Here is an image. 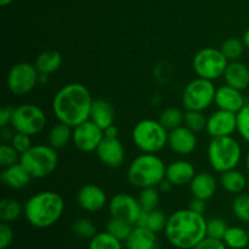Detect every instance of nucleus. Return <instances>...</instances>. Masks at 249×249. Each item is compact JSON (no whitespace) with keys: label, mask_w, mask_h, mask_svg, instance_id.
Masks as SVG:
<instances>
[{"label":"nucleus","mask_w":249,"mask_h":249,"mask_svg":"<svg viewBox=\"0 0 249 249\" xmlns=\"http://www.w3.org/2000/svg\"><path fill=\"white\" fill-rule=\"evenodd\" d=\"M92 102L94 99L85 85L70 83L53 96V113L58 122L74 128L89 121Z\"/></svg>","instance_id":"obj_1"},{"label":"nucleus","mask_w":249,"mask_h":249,"mask_svg":"<svg viewBox=\"0 0 249 249\" xmlns=\"http://www.w3.org/2000/svg\"><path fill=\"white\" fill-rule=\"evenodd\" d=\"M164 233L173 247L194 249L207 237V220L190 208L179 209L168 216Z\"/></svg>","instance_id":"obj_2"},{"label":"nucleus","mask_w":249,"mask_h":249,"mask_svg":"<svg viewBox=\"0 0 249 249\" xmlns=\"http://www.w3.org/2000/svg\"><path fill=\"white\" fill-rule=\"evenodd\" d=\"M23 208V215L29 225L48 229L61 219L65 212V201L57 192L41 191L29 197Z\"/></svg>","instance_id":"obj_3"},{"label":"nucleus","mask_w":249,"mask_h":249,"mask_svg":"<svg viewBox=\"0 0 249 249\" xmlns=\"http://www.w3.org/2000/svg\"><path fill=\"white\" fill-rule=\"evenodd\" d=\"M167 165L156 153H142L134 158L128 168V180L134 187H158L165 179Z\"/></svg>","instance_id":"obj_4"},{"label":"nucleus","mask_w":249,"mask_h":249,"mask_svg":"<svg viewBox=\"0 0 249 249\" xmlns=\"http://www.w3.org/2000/svg\"><path fill=\"white\" fill-rule=\"evenodd\" d=\"M208 162L218 173L236 169L242 160L241 143L233 136L212 139L207 150Z\"/></svg>","instance_id":"obj_5"},{"label":"nucleus","mask_w":249,"mask_h":249,"mask_svg":"<svg viewBox=\"0 0 249 249\" xmlns=\"http://www.w3.org/2000/svg\"><path fill=\"white\" fill-rule=\"evenodd\" d=\"M169 130L156 119H142L135 124L131 133L133 142L141 152L157 153L168 145Z\"/></svg>","instance_id":"obj_6"},{"label":"nucleus","mask_w":249,"mask_h":249,"mask_svg":"<svg viewBox=\"0 0 249 249\" xmlns=\"http://www.w3.org/2000/svg\"><path fill=\"white\" fill-rule=\"evenodd\" d=\"M19 163L27 169L33 179H44L56 170L58 164V155L50 145H33L22 153Z\"/></svg>","instance_id":"obj_7"},{"label":"nucleus","mask_w":249,"mask_h":249,"mask_svg":"<svg viewBox=\"0 0 249 249\" xmlns=\"http://www.w3.org/2000/svg\"><path fill=\"white\" fill-rule=\"evenodd\" d=\"M216 88L212 80L197 77L182 91V106L186 111H206L215 100Z\"/></svg>","instance_id":"obj_8"},{"label":"nucleus","mask_w":249,"mask_h":249,"mask_svg":"<svg viewBox=\"0 0 249 249\" xmlns=\"http://www.w3.org/2000/svg\"><path fill=\"white\" fill-rule=\"evenodd\" d=\"M192 65L197 77L213 82L223 77L229 60L220 49L204 48L195 55Z\"/></svg>","instance_id":"obj_9"},{"label":"nucleus","mask_w":249,"mask_h":249,"mask_svg":"<svg viewBox=\"0 0 249 249\" xmlns=\"http://www.w3.org/2000/svg\"><path fill=\"white\" fill-rule=\"evenodd\" d=\"M46 125V114L34 104L19 105L15 108L11 126L15 131L34 136L41 133Z\"/></svg>","instance_id":"obj_10"},{"label":"nucleus","mask_w":249,"mask_h":249,"mask_svg":"<svg viewBox=\"0 0 249 249\" xmlns=\"http://www.w3.org/2000/svg\"><path fill=\"white\" fill-rule=\"evenodd\" d=\"M38 77L39 72L34 65L29 62L16 63L7 73V89L15 96H26L38 85Z\"/></svg>","instance_id":"obj_11"},{"label":"nucleus","mask_w":249,"mask_h":249,"mask_svg":"<svg viewBox=\"0 0 249 249\" xmlns=\"http://www.w3.org/2000/svg\"><path fill=\"white\" fill-rule=\"evenodd\" d=\"M104 138V129L92 123L90 119L73 128L72 142L80 152H96Z\"/></svg>","instance_id":"obj_12"},{"label":"nucleus","mask_w":249,"mask_h":249,"mask_svg":"<svg viewBox=\"0 0 249 249\" xmlns=\"http://www.w3.org/2000/svg\"><path fill=\"white\" fill-rule=\"evenodd\" d=\"M111 216L128 221L131 225H135L139 215L141 213V206L139 199L128 194H117L111 198L108 203Z\"/></svg>","instance_id":"obj_13"},{"label":"nucleus","mask_w":249,"mask_h":249,"mask_svg":"<svg viewBox=\"0 0 249 249\" xmlns=\"http://www.w3.org/2000/svg\"><path fill=\"white\" fill-rule=\"evenodd\" d=\"M206 131L212 139L232 136L237 131V113L218 108L207 118Z\"/></svg>","instance_id":"obj_14"},{"label":"nucleus","mask_w":249,"mask_h":249,"mask_svg":"<svg viewBox=\"0 0 249 249\" xmlns=\"http://www.w3.org/2000/svg\"><path fill=\"white\" fill-rule=\"evenodd\" d=\"M96 155L102 164L112 168V169H116V168H121L124 164L125 148H124L123 143L118 138H104V140L101 141V143L97 147Z\"/></svg>","instance_id":"obj_15"},{"label":"nucleus","mask_w":249,"mask_h":249,"mask_svg":"<svg viewBox=\"0 0 249 249\" xmlns=\"http://www.w3.org/2000/svg\"><path fill=\"white\" fill-rule=\"evenodd\" d=\"M168 146L174 153L179 156H189L195 152L197 147V136L195 131L186 125H180L169 130Z\"/></svg>","instance_id":"obj_16"},{"label":"nucleus","mask_w":249,"mask_h":249,"mask_svg":"<svg viewBox=\"0 0 249 249\" xmlns=\"http://www.w3.org/2000/svg\"><path fill=\"white\" fill-rule=\"evenodd\" d=\"M77 202L82 209L89 213L102 211L107 204V195L97 185H84L77 194Z\"/></svg>","instance_id":"obj_17"},{"label":"nucleus","mask_w":249,"mask_h":249,"mask_svg":"<svg viewBox=\"0 0 249 249\" xmlns=\"http://www.w3.org/2000/svg\"><path fill=\"white\" fill-rule=\"evenodd\" d=\"M214 104L219 109L238 113L247 102H246V97L241 90L225 84L216 88Z\"/></svg>","instance_id":"obj_18"},{"label":"nucleus","mask_w":249,"mask_h":249,"mask_svg":"<svg viewBox=\"0 0 249 249\" xmlns=\"http://www.w3.org/2000/svg\"><path fill=\"white\" fill-rule=\"evenodd\" d=\"M196 174L197 173L192 163L179 160L167 165L165 179L172 182L173 186H184V185H190Z\"/></svg>","instance_id":"obj_19"},{"label":"nucleus","mask_w":249,"mask_h":249,"mask_svg":"<svg viewBox=\"0 0 249 249\" xmlns=\"http://www.w3.org/2000/svg\"><path fill=\"white\" fill-rule=\"evenodd\" d=\"M189 186L192 196L208 201L215 195L216 189H218V182H216L214 175H212L211 173L201 172L195 175Z\"/></svg>","instance_id":"obj_20"},{"label":"nucleus","mask_w":249,"mask_h":249,"mask_svg":"<svg viewBox=\"0 0 249 249\" xmlns=\"http://www.w3.org/2000/svg\"><path fill=\"white\" fill-rule=\"evenodd\" d=\"M0 179L5 186L12 190H21L28 186L33 178L21 163H16L11 167L2 168L0 173Z\"/></svg>","instance_id":"obj_21"},{"label":"nucleus","mask_w":249,"mask_h":249,"mask_svg":"<svg viewBox=\"0 0 249 249\" xmlns=\"http://www.w3.org/2000/svg\"><path fill=\"white\" fill-rule=\"evenodd\" d=\"M225 84L235 88V89L246 90L249 87V68L246 63L238 61H231L224 73Z\"/></svg>","instance_id":"obj_22"},{"label":"nucleus","mask_w":249,"mask_h":249,"mask_svg":"<svg viewBox=\"0 0 249 249\" xmlns=\"http://www.w3.org/2000/svg\"><path fill=\"white\" fill-rule=\"evenodd\" d=\"M114 108L107 100H94L90 111V121L96 124L101 129H106L114 124Z\"/></svg>","instance_id":"obj_23"},{"label":"nucleus","mask_w":249,"mask_h":249,"mask_svg":"<svg viewBox=\"0 0 249 249\" xmlns=\"http://www.w3.org/2000/svg\"><path fill=\"white\" fill-rule=\"evenodd\" d=\"M126 249H156L157 237L153 231L147 228L134 226L133 231L125 241Z\"/></svg>","instance_id":"obj_24"},{"label":"nucleus","mask_w":249,"mask_h":249,"mask_svg":"<svg viewBox=\"0 0 249 249\" xmlns=\"http://www.w3.org/2000/svg\"><path fill=\"white\" fill-rule=\"evenodd\" d=\"M61 65H62V55L53 49H49L39 53L34 62V66L39 73H45L49 75L60 70Z\"/></svg>","instance_id":"obj_25"},{"label":"nucleus","mask_w":249,"mask_h":249,"mask_svg":"<svg viewBox=\"0 0 249 249\" xmlns=\"http://www.w3.org/2000/svg\"><path fill=\"white\" fill-rule=\"evenodd\" d=\"M248 179L242 172L237 169H231L223 173L220 177V184L228 194L240 195L247 190Z\"/></svg>","instance_id":"obj_26"},{"label":"nucleus","mask_w":249,"mask_h":249,"mask_svg":"<svg viewBox=\"0 0 249 249\" xmlns=\"http://www.w3.org/2000/svg\"><path fill=\"white\" fill-rule=\"evenodd\" d=\"M73 128L58 122L53 125L48 133V143L55 150H61L66 147L70 141H72Z\"/></svg>","instance_id":"obj_27"},{"label":"nucleus","mask_w":249,"mask_h":249,"mask_svg":"<svg viewBox=\"0 0 249 249\" xmlns=\"http://www.w3.org/2000/svg\"><path fill=\"white\" fill-rule=\"evenodd\" d=\"M223 241L230 249H245L249 245V233L241 226H229Z\"/></svg>","instance_id":"obj_28"},{"label":"nucleus","mask_w":249,"mask_h":249,"mask_svg":"<svg viewBox=\"0 0 249 249\" xmlns=\"http://www.w3.org/2000/svg\"><path fill=\"white\" fill-rule=\"evenodd\" d=\"M23 206L17 199L7 197L0 202V220L6 224L14 223L18 220L19 216L23 214Z\"/></svg>","instance_id":"obj_29"},{"label":"nucleus","mask_w":249,"mask_h":249,"mask_svg":"<svg viewBox=\"0 0 249 249\" xmlns=\"http://www.w3.org/2000/svg\"><path fill=\"white\" fill-rule=\"evenodd\" d=\"M88 249H123V242L107 231H102L89 241Z\"/></svg>","instance_id":"obj_30"},{"label":"nucleus","mask_w":249,"mask_h":249,"mask_svg":"<svg viewBox=\"0 0 249 249\" xmlns=\"http://www.w3.org/2000/svg\"><path fill=\"white\" fill-rule=\"evenodd\" d=\"M184 117L185 113L181 109L177 108V107H168L164 111H162L158 121L167 130H173L178 126L184 125Z\"/></svg>","instance_id":"obj_31"},{"label":"nucleus","mask_w":249,"mask_h":249,"mask_svg":"<svg viewBox=\"0 0 249 249\" xmlns=\"http://www.w3.org/2000/svg\"><path fill=\"white\" fill-rule=\"evenodd\" d=\"M133 229L134 225H131L130 223L122 220V219L113 218V216H111V219H109L106 225L107 232H109L112 236L121 240L122 242H125L126 238L129 237V235L133 231Z\"/></svg>","instance_id":"obj_32"},{"label":"nucleus","mask_w":249,"mask_h":249,"mask_svg":"<svg viewBox=\"0 0 249 249\" xmlns=\"http://www.w3.org/2000/svg\"><path fill=\"white\" fill-rule=\"evenodd\" d=\"M245 49V43H243V40H241V39L238 38L226 39L220 46V50L223 51V53L225 55V57L228 58L229 62L240 60L241 56L243 55Z\"/></svg>","instance_id":"obj_33"},{"label":"nucleus","mask_w":249,"mask_h":249,"mask_svg":"<svg viewBox=\"0 0 249 249\" xmlns=\"http://www.w3.org/2000/svg\"><path fill=\"white\" fill-rule=\"evenodd\" d=\"M138 199L142 211H155V209H157L158 203H160V190H158V187L141 189Z\"/></svg>","instance_id":"obj_34"},{"label":"nucleus","mask_w":249,"mask_h":249,"mask_svg":"<svg viewBox=\"0 0 249 249\" xmlns=\"http://www.w3.org/2000/svg\"><path fill=\"white\" fill-rule=\"evenodd\" d=\"M72 232L74 236L82 240H91L97 233L96 226L90 219L88 218H79L74 220L72 225Z\"/></svg>","instance_id":"obj_35"},{"label":"nucleus","mask_w":249,"mask_h":249,"mask_svg":"<svg viewBox=\"0 0 249 249\" xmlns=\"http://www.w3.org/2000/svg\"><path fill=\"white\" fill-rule=\"evenodd\" d=\"M232 212L236 218L242 223L249 224V194L236 195L232 202Z\"/></svg>","instance_id":"obj_36"},{"label":"nucleus","mask_w":249,"mask_h":249,"mask_svg":"<svg viewBox=\"0 0 249 249\" xmlns=\"http://www.w3.org/2000/svg\"><path fill=\"white\" fill-rule=\"evenodd\" d=\"M184 125L195 133H199L206 129L207 118L201 111H186L184 117Z\"/></svg>","instance_id":"obj_37"},{"label":"nucleus","mask_w":249,"mask_h":249,"mask_svg":"<svg viewBox=\"0 0 249 249\" xmlns=\"http://www.w3.org/2000/svg\"><path fill=\"white\" fill-rule=\"evenodd\" d=\"M21 155L16 151V148L10 142H2L0 145V165L1 168L11 167V165L19 163Z\"/></svg>","instance_id":"obj_38"},{"label":"nucleus","mask_w":249,"mask_h":249,"mask_svg":"<svg viewBox=\"0 0 249 249\" xmlns=\"http://www.w3.org/2000/svg\"><path fill=\"white\" fill-rule=\"evenodd\" d=\"M229 226L226 221L221 218H212L207 220V237L223 240Z\"/></svg>","instance_id":"obj_39"},{"label":"nucleus","mask_w":249,"mask_h":249,"mask_svg":"<svg viewBox=\"0 0 249 249\" xmlns=\"http://www.w3.org/2000/svg\"><path fill=\"white\" fill-rule=\"evenodd\" d=\"M237 133L249 143V102L237 113Z\"/></svg>","instance_id":"obj_40"},{"label":"nucleus","mask_w":249,"mask_h":249,"mask_svg":"<svg viewBox=\"0 0 249 249\" xmlns=\"http://www.w3.org/2000/svg\"><path fill=\"white\" fill-rule=\"evenodd\" d=\"M167 220L168 218L165 216V214L163 213L162 211L155 209V211L150 212L147 229H150V230L153 231L155 233L162 232V231H164L165 225H167Z\"/></svg>","instance_id":"obj_41"},{"label":"nucleus","mask_w":249,"mask_h":249,"mask_svg":"<svg viewBox=\"0 0 249 249\" xmlns=\"http://www.w3.org/2000/svg\"><path fill=\"white\" fill-rule=\"evenodd\" d=\"M32 136L27 135V134H22V133H15L14 138H12V140L10 141V143H11L12 146H14L15 148H16L17 152L19 153V155H22V153L26 152L27 150H29V148L32 147Z\"/></svg>","instance_id":"obj_42"},{"label":"nucleus","mask_w":249,"mask_h":249,"mask_svg":"<svg viewBox=\"0 0 249 249\" xmlns=\"http://www.w3.org/2000/svg\"><path fill=\"white\" fill-rule=\"evenodd\" d=\"M14 241V231L10 224H0V249H6L11 246Z\"/></svg>","instance_id":"obj_43"},{"label":"nucleus","mask_w":249,"mask_h":249,"mask_svg":"<svg viewBox=\"0 0 249 249\" xmlns=\"http://www.w3.org/2000/svg\"><path fill=\"white\" fill-rule=\"evenodd\" d=\"M194 249H228V246L224 243L223 240H215V238L206 237Z\"/></svg>","instance_id":"obj_44"},{"label":"nucleus","mask_w":249,"mask_h":249,"mask_svg":"<svg viewBox=\"0 0 249 249\" xmlns=\"http://www.w3.org/2000/svg\"><path fill=\"white\" fill-rule=\"evenodd\" d=\"M15 108L11 106H4L0 111V128L11 125L12 117H14Z\"/></svg>","instance_id":"obj_45"},{"label":"nucleus","mask_w":249,"mask_h":249,"mask_svg":"<svg viewBox=\"0 0 249 249\" xmlns=\"http://www.w3.org/2000/svg\"><path fill=\"white\" fill-rule=\"evenodd\" d=\"M189 208L191 209V211L196 212V213L204 214V212H206L207 209V201L194 197V198L191 199V202H190Z\"/></svg>","instance_id":"obj_46"},{"label":"nucleus","mask_w":249,"mask_h":249,"mask_svg":"<svg viewBox=\"0 0 249 249\" xmlns=\"http://www.w3.org/2000/svg\"><path fill=\"white\" fill-rule=\"evenodd\" d=\"M15 133H16V131H15V129L12 128L11 125L1 128V134H0V136H1L2 142H10V141L12 140V138H14Z\"/></svg>","instance_id":"obj_47"},{"label":"nucleus","mask_w":249,"mask_h":249,"mask_svg":"<svg viewBox=\"0 0 249 249\" xmlns=\"http://www.w3.org/2000/svg\"><path fill=\"white\" fill-rule=\"evenodd\" d=\"M148 216H150V212L141 211L140 215H139L138 220H136L135 225H134V226H140V228H147Z\"/></svg>","instance_id":"obj_48"},{"label":"nucleus","mask_w":249,"mask_h":249,"mask_svg":"<svg viewBox=\"0 0 249 249\" xmlns=\"http://www.w3.org/2000/svg\"><path fill=\"white\" fill-rule=\"evenodd\" d=\"M104 134H105V138L117 139L118 138V129H117V126L113 124V125H111V126H108V128L105 129Z\"/></svg>","instance_id":"obj_49"},{"label":"nucleus","mask_w":249,"mask_h":249,"mask_svg":"<svg viewBox=\"0 0 249 249\" xmlns=\"http://www.w3.org/2000/svg\"><path fill=\"white\" fill-rule=\"evenodd\" d=\"M172 189L173 184L170 181H168L167 179H164L160 185H158V190H160V192H169Z\"/></svg>","instance_id":"obj_50"},{"label":"nucleus","mask_w":249,"mask_h":249,"mask_svg":"<svg viewBox=\"0 0 249 249\" xmlns=\"http://www.w3.org/2000/svg\"><path fill=\"white\" fill-rule=\"evenodd\" d=\"M49 77L50 75L45 74V73H39V77H38V84L39 85H44L49 82Z\"/></svg>","instance_id":"obj_51"},{"label":"nucleus","mask_w":249,"mask_h":249,"mask_svg":"<svg viewBox=\"0 0 249 249\" xmlns=\"http://www.w3.org/2000/svg\"><path fill=\"white\" fill-rule=\"evenodd\" d=\"M243 43H245L246 49L249 50V28L245 32V34H243Z\"/></svg>","instance_id":"obj_52"},{"label":"nucleus","mask_w":249,"mask_h":249,"mask_svg":"<svg viewBox=\"0 0 249 249\" xmlns=\"http://www.w3.org/2000/svg\"><path fill=\"white\" fill-rule=\"evenodd\" d=\"M12 1H14V0H0V5H1V6H7V5L11 4Z\"/></svg>","instance_id":"obj_53"},{"label":"nucleus","mask_w":249,"mask_h":249,"mask_svg":"<svg viewBox=\"0 0 249 249\" xmlns=\"http://www.w3.org/2000/svg\"><path fill=\"white\" fill-rule=\"evenodd\" d=\"M246 168H247V170L249 173V150H248L247 155H246Z\"/></svg>","instance_id":"obj_54"},{"label":"nucleus","mask_w":249,"mask_h":249,"mask_svg":"<svg viewBox=\"0 0 249 249\" xmlns=\"http://www.w3.org/2000/svg\"><path fill=\"white\" fill-rule=\"evenodd\" d=\"M247 191H248V194H249V178H248V181H247Z\"/></svg>","instance_id":"obj_55"},{"label":"nucleus","mask_w":249,"mask_h":249,"mask_svg":"<svg viewBox=\"0 0 249 249\" xmlns=\"http://www.w3.org/2000/svg\"><path fill=\"white\" fill-rule=\"evenodd\" d=\"M43 249H50V248H43Z\"/></svg>","instance_id":"obj_56"}]
</instances>
